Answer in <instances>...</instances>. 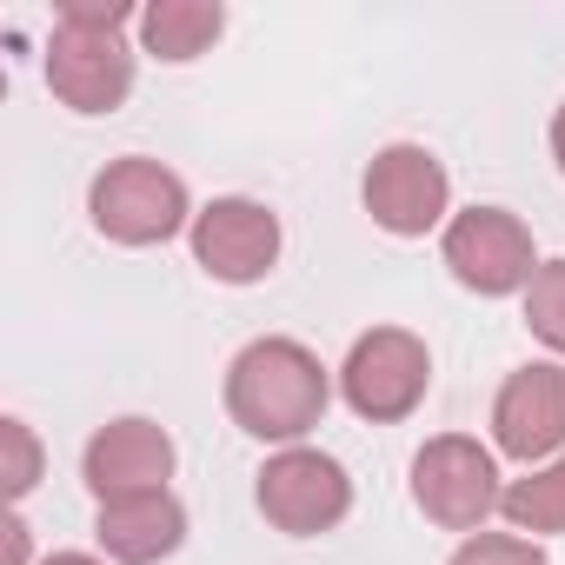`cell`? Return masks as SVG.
Masks as SVG:
<instances>
[{
  "instance_id": "cell-1",
  "label": "cell",
  "mask_w": 565,
  "mask_h": 565,
  "mask_svg": "<svg viewBox=\"0 0 565 565\" xmlns=\"http://www.w3.org/2000/svg\"><path fill=\"white\" fill-rule=\"evenodd\" d=\"M333 406V373L320 366V353L307 340L266 333L246 340L226 366V419L259 439V446H307V433L327 419Z\"/></svg>"
},
{
  "instance_id": "cell-2",
  "label": "cell",
  "mask_w": 565,
  "mask_h": 565,
  "mask_svg": "<svg viewBox=\"0 0 565 565\" xmlns=\"http://www.w3.org/2000/svg\"><path fill=\"white\" fill-rule=\"evenodd\" d=\"M127 28H140V8H127V0H61L54 34H47V87L61 107L87 120L127 107L134 94Z\"/></svg>"
},
{
  "instance_id": "cell-3",
  "label": "cell",
  "mask_w": 565,
  "mask_h": 565,
  "mask_svg": "<svg viewBox=\"0 0 565 565\" xmlns=\"http://www.w3.org/2000/svg\"><path fill=\"white\" fill-rule=\"evenodd\" d=\"M193 213L200 206H193L186 180L167 160H147V153L107 160L87 186V220L114 246H167V239L193 233Z\"/></svg>"
},
{
  "instance_id": "cell-4",
  "label": "cell",
  "mask_w": 565,
  "mask_h": 565,
  "mask_svg": "<svg viewBox=\"0 0 565 565\" xmlns=\"http://www.w3.org/2000/svg\"><path fill=\"white\" fill-rule=\"evenodd\" d=\"M505 479H499V452L479 446L472 433H439L413 452V505L439 525V532H486V519L499 512Z\"/></svg>"
},
{
  "instance_id": "cell-5",
  "label": "cell",
  "mask_w": 565,
  "mask_h": 565,
  "mask_svg": "<svg viewBox=\"0 0 565 565\" xmlns=\"http://www.w3.org/2000/svg\"><path fill=\"white\" fill-rule=\"evenodd\" d=\"M253 505L273 532H287V539H320L333 525H347L353 512V479L333 452L320 446H279L259 479H253Z\"/></svg>"
},
{
  "instance_id": "cell-6",
  "label": "cell",
  "mask_w": 565,
  "mask_h": 565,
  "mask_svg": "<svg viewBox=\"0 0 565 565\" xmlns=\"http://www.w3.org/2000/svg\"><path fill=\"white\" fill-rule=\"evenodd\" d=\"M426 393H433V353H426V340L406 333V327H373V333H360V340L347 347V360H340V399H347L360 419H373V426L413 419V413L426 406Z\"/></svg>"
},
{
  "instance_id": "cell-7",
  "label": "cell",
  "mask_w": 565,
  "mask_h": 565,
  "mask_svg": "<svg viewBox=\"0 0 565 565\" xmlns=\"http://www.w3.org/2000/svg\"><path fill=\"white\" fill-rule=\"evenodd\" d=\"M439 259L479 300H512V294L532 287V273H539L532 226L512 206H466V213H452L446 233H439Z\"/></svg>"
},
{
  "instance_id": "cell-8",
  "label": "cell",
  "mask_w": 565,
  "mask_h": 565,
  "mask_svg": "<svg viewBox=\"0 0 565 565\" xmlns=\"http://www.w3.org/2000/svg\"><path fill=\"white\" fill-rule=\"evenodd\" d=\"M360 200L373 213L380 233L393 239H426V233H446L452 220V173L433 147L419 140H393L366 160L360 173Z\"/></svg>"
},
{
  "instance_id": "cell-9",
  "label": "cell",
  "mask_w": 565,
  "mask_h": 565,
  "mask_svg": "<svg viewBox=\"0 0 565 565\" xmlns=\"http://www.w3.org/2000/svg\"><path fill=\"white\" fill-rule=\"evenodd\" d=\"M193 266L206 279H220V287H259V279L279 266V246H287V233H279V213L253 193H220L193 213Z\"/></svg>"
},
{
  "instance_id": "cell-10",
  "label": "cell",
  "mask_w": 565,
  "mask_h": 565,
  "mask_svg": "<svg viewBox=\"0 0 565 565\" xmlns=\"http://www.w3.org/2000/svg\"><path fill=\"white\" fill-rule=\"evenodd\" d=\"M492 452L519 466H545L565 452V366L532 360L512 366L492 393Z\"/></svg>"
},
{
  "instance_id": "cell-11",
  "label": "cell",
  "mask_w": 565,
  "mask_h": 565,
  "mask_svg": "<svg viewBox=\"0 0 565 565\" xmlns=\"http://www.w3.org/2000/svg\"><path fill=\"white\" fill-rule=\"evenodd\" d=\"M173 466H180V446H173V433H167L160 419H147V413L107 419V426L87 439V452H81V479H87L94 505L134 499V492H167Z\"/></svg>"
},
{
  "instance_id": "cell-12",
  "label": "cell",
  "mask_w": 565,
  "mask_h": 565,
  "mask_svg": "<svg viewBox=\"0 0 565 565\" xmlns=\"http://www.w3.org/2000/svg\"><path fill=\"white\" fill-rule=\"evenodd\" d=\"M94 545L107 565H160L186 545V505L180 492H134V499H107L94 505Z\"/></svg>"
},
{
  "instance_id": "cell-13",
  "label": "cell",
  "mask_w": 565,
  "mask_h": 565,
  "mask_svg": "<svg viewBox=\"0 0 565 565\" xmlns=\"http://www.w3.org/2000/svg\"><path fill=\"white\" fill-rule=\"evenodd\" d=\"M134 34H140V54H153L167 67H186L226 34V8L220 0H147Z\"/></svg>"
},
{
  "instance_id": "cell-14",
  "label": "cell",
  "mask_w": 565,
  "mask_h": 565,
  "mask_svg": "<svg viewBox=\"0 0 565 565\" xmlns=\"http://www.w3.org/2000/svg\"><path fill=\"white\" fill-rule=\"evenodd\" d=\"M499 519L519 539H558L565 532V452L545 459V466H525L519 479H505Z\"/></svg>"
},
{
  "instance_id": "cell-15",
  "label": "cell",
  "mask_w": 565,
  "mask_h": 565,
  "mask_svg": "<svg viewBox=\"0 0 565 565\" xmlns=\"http://www.w3.org/2000/svg\"><path fill=\"white\" fill-rule=\"evenodd\" d=\"M519 307H525V333L552 360H565V259H539V273H532V287L519 294Z\"/></svg>"
},
{
  "instance_id": "cell-16",
  "label": "cell",
  "mask_w": 565,
  "mask_h": 565,
  "mask_svg": "<svg viewBox=\"0 0 565 565\" xmlns=\"http://www.w3.org/2000/svg\"><path fill=\"white\" fill-rule=\"evenodd\" d=\"M446 565H552L539 539H519V532H472L459 539V552Z\"/></svg>"
},
{
  "instance_id": "cell-17",
  "label": "cell",
  "mask_w": 565,
  "mask_h": 565,
  "mask_svg": "<svg viewBox=\"0 0 565 565\" xmlns=\"http://www.w3.org/2000/svg\"><path fill=\"white\" fill-rule=\"evenodd\" d=\"M0 439H8V499L21 505V499L41 486L47 452H41V439H34V426H28V419H0Z\"/></svg>"
},
{
  "instance_id": "cell-18",
  "label": "cell",
  "mask_w": 565,
  "mask_h": 565,
  "mask_svg": "<svg viewBox=\"0 0 565 565\" xmlns=\"http://www.w3.org/2000/svg\"><path fill=\"white\" fill-rule=\"evenodd\" d=\"M0 532H8V565H34V539H28V519L21 512H8V525H0Z\"/></svg>"
},
{
  "instance_id": "cell-19",
  "label": "cell",
  "mask_w": 565,
  "mask_h": 565,
  "mask_svg": "<svg viewBox=\"0 0 565 565\" xmlns=\"http://www.w3.org/2000/svg\"><path fill=\"white\" fill-rule=\"evenodd\" d=\"M552 160H558V173H565V100L552 107Z\"/></svg>"
},
{
  "instance_id": "cell-20",
  "label": "cell",
  "mask_w": 565,
  "mask_h": 565,
  "mask_svg": "<svg viewBox=\"0 0 565 565\" xmlns=\"http://www.w3.org/2000/svg\"><path fill=\"white\" fill-rule=\"evenodd\" d=\"M41 565H107V558L100 552H47Z\"/></svg>"
}]
</instances>
